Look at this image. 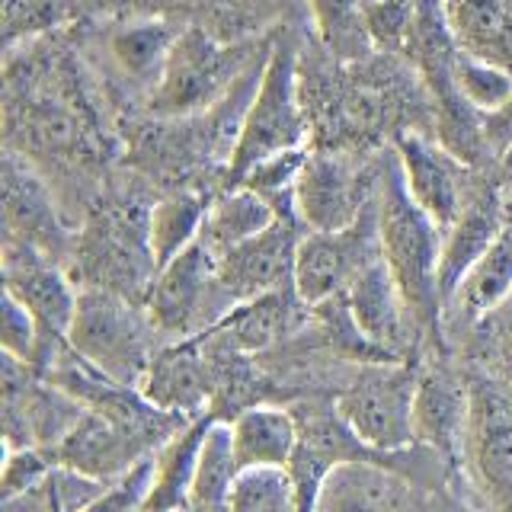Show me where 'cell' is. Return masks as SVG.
I'll list each match as a JSON object with an SVG mask.
<instances>
[{
	"label": "cell",
	"mask_w": 512,
	"mask_h": 512,
	"mask_svg": "<svg viewBox=\"0 0 512 512\" xmlns=\"http://www.w3.org/2000/svg\"><path fill=\"white\" fill-rule=\"evenodd\" d=\"M378 228L381 253L391 266L394 279L404 288V298L423 333H439L445 304L439 292V250L442 228L432 224L400 180L397 157L381 167L378 180Z\"/></svg>",
	"instance_id": "cell-1"
},
{
	"label": "cell",
	"mask_w": 512,
	"mask_h": 512,
	"mask_svg": "<svg viewBox=\"0 0 512 512\" xmlns=\"http://www.w3.org/2000/svg\"><path fill=\"white\" fill-rule=\"evenodd\" d=\"M308 135L311 122L301 93L298 45L282 36L269 45L260 84H256L244 119H240L234 151L228 157V170H224L228 186L240 183L260 160L272 154L308 148Z\"/></svg>",
	"instance_id": "cell-2"
},
{
	"label": "cell",
	"mask_w": 512,
	"mask_h": 512,
	"mask_svg": "<svg viewBox=\"0 0 512 512\" xmlns=\"http://www.w3.org/2000/svg\"><path fill=\"white\" fill-rule=\"evenodd\" d=\"M148 212L128 202H106L74 234L71 279L77 288H106L128 301L144 304L157 276L151 250Z\"/></svg>",
	"instance_id": "cell-3"
},
{
	"label": "cell",
	"mask_w": 512,
	"mask_h": 512,
	"mask_svg": "<svg viewBox=\"0 0 512 512\" xmlns=\"http://www.w3.org/2000/svg\"><path fill=\"white\" fill-rule=\"evenodd\" d=\"M266 52L269 42L256 52L253 45L218 42L199 26L183 29L173 42L164 74L151 90V112L157 119H189L208 112Z\"/></svg>",
	"instance_id": "cell-4"
},
{
	"label": "cell",
	"mask_w": 512,
	"mask_h": 512,
	"mask_svg": "<svg viewBox=\"0 0 512 512\" xmlns=\"http://www.w3.org/2000/svg\"><path fill=\"white\" fill-rule=\"evenodd\" d=\"M68 343L106 378L125 388H138L164 340L154 330L144 304L106 288H80Z\"/></svg>",
	"instance_id": "cell-5"
},
{
	"label": "cell",
	"mask_w": 512,
	"mask_h": 512,
	"mask_svg": "<svg viewBox=\"0 0 512 512\" xmlns=\"http://www.w3.org/2000/svg\"><path fill=\"white\" fill-rule=\"evenodd\" d=\"M420 384V368L410 359L365 362L343 394L336 397V413L356 436L378 455H397L413 439V400Z\"/></svg>",
	"instance_id": "cell-6"
},
{
	"label": "cell",
	"mask_w": 512,
	"mask_h": 512,
	"mask_svg": "<svg viewBox=\"0 0 512 512\" xmlns=\"http://www.w3.org/2000/svg\"><path fill=\"white\" fill-rule=\"evenodd\" d=\"M231 308L234 301L218 279V260L202 240L160 266L144 298V311L164 343L208 333Z\"/></svg>",
	"instance_id": "cell-7"
},
{
	"label": "cell",
	"mask_w": 512,
	"mask_h": 512,
	"mask_svg": "<svg viewBox=\"0 0 512 512\" xmlns=\"http://www.w3.org/2000/svg\"><path fill=\"white\" fill-rule=\"evenodd\" d=\"M381 228H378V192L365 212L336 231H304L295 253V292L317 308L340 298L365 266L381 260Z\"/></svg>",
	"instance_id": "cell-8"
},
{
	"label": "cell",
	"mask_w": 512,
	"mask_h": 512,
	"mask_svg": "<svg viewBox=\"0 0 512 512\" xmlns=\"http://www.w3.org/2000/svg\"><path fill=\"white\" fill-rule=\"evenodd\" d=\"M381 170L346 151H308L295 186V218L304 231H336L356 221L378 192Z\"/></svg>",
	"instance_id": "cell-9"
},
{
	"label": "cell",
	"mask_w": 512,
	"mask_h": 512,
	"mask_svg": "<svg viewBox=\"0 0 512 512\" xmlns=\"http://www.w3.org/2000/svg\"><path fill=\"white\" fill-rule=\"evenodd\" d=\"M4 292L20 298L29 308V314L39 320L42 336H45L39 362L45 359L48 349L68 343L80 288L71 279V272H64L58 266V260H52V256L36 250L32 244L7 237V244H4Z\"/></svg>",
	"instance_id": "cell-10"
},
{
	"label": "cell",
	"mask_w": 512,
	"mask_h": 512,
	"mask_svg": "<svg viewBox=\"0 0 512 512\" xmlns=\"http://www.w3.org/2000/svg\"><path fill=\"white\" fill-rule=\"evenodd\" d=\"M167 439L170 436H164V432L116 420V416L100 410H84L74 429L48 452L61 468H71L106 484V480L125 474L138 461L154 455Z\"/></svg>",
	"instance_id": "cell-11"
},
{
	"label": "cell",
	"mask_w": 512,
	"mask_h": 512,
	"mask_svg": "<svg viewBox=\"0 0 512 512\" xmlns=\"http://www.w3.org/2000/svg\"><path fill=\"white\" fill-rule=\"evenodd\" d=\"M394 157L400 167V180H404L416 208L445 231L458 218L474 189L468 160L445 148L439 138H426L420 132H400Z\"/></svg>",
	"instance_id": "cell-12"
},
{
	"label": "cell",
	"mask_w": 512,
	"mask_h": 512,
	"mask_svg": "<svg viewBox=\"0 0 512 512\" xmlns=\"http://www.w3.org/2000/svg\"><path fill=\"white\" fill-rule=\"evenodd\" d=\"M343 301L362 340L381 359H407L410 349L420 343L423 327L416 324L404 288L394 279L384 256L352 279V285L343 292Z\"/></svg>",
	"instance_id": "cell-13"
},
{
	"label": "cell",
	"mask_w": 512,
	"mask_h": 512,
	"mask_svg": "<svg viewBox=\"0 0 512 512\" xmlns=\"http://www.w3.org/2000/svg\"><path fill=\"white\" fill-rule=\"evenodd\" d=\"M138 391L157 410L183 416V420H199L212 413L208 407L215 400V365L205 333L160 343Z\"/></svg>",
	"instance_id": "cell-14"
},
{
	"label": "cell",
	"mask_w": 512,
	"mask_h": 512,
	"mask_svg": "<svg viewBox=\"0 0 512 512\" xmlns=\"http://www.w3.org/2000/svg\"><path fill=\"white\" fill-rule=\"evenodd\" d=\"M298 228L301 221L295 215H279L266 231L215 256L218 279L234 304L295 285V253L301 240Z\"/></svg>",
	"instance_id": "cell-15"
},
{
	"label": "cell",
	"mask_w": 512,
	"mask_h": 512,
	"mask_svg": "<svg viewBox=\"0 0 512 512\" xmlns=\"http://www.w3.org/2000/svg\"><path fill=\"white\" fill-rule=\"evenodd\" d=\"M4 228L10 240H23L36 250L48 253L52 260L74 250V237L68 221L58 215L52 189L45 186L32 160L20 151L4 154Z\"/></svg>",
	"instance_id": "cell-16"
},
{
	"label": "cell",
	"mask_w": 512,
	"mask_h": 512,
	"mask_svg": "<svg viewBox=\"0 0 512 512\" xmlns=\"http://www.w3.org/2000/svg\"><path fill=\"white\" fill-rule=\"evenodd\" d=\"M506 205L509 202L503 199L496 183H474L458 218L442 231V250H439L442 304L452 298V292L471 272V266L493 247V240L509 228Z\"/></svg>",
	"instance_id": "cell-17"
},
{
	"label": "cell",
	"mask_w": 512,
	"mask_h": 512,
	"mask_svg": "<svg viewBox=\"0 0 512 512\" xmlns=\"http://www.w3.org/2000/svg\"><path fill=\"white\" fill-rule=\"evenodd\" d=\"M20 128L26 157L36 154L45 160H68V164H87L100 154L93 138V122L84 103H68L61 96H42V100H23L20 112L10 116V132Z\"/></svg>",
	"instance_id": "cell-18"
},
{
	"label": "cell",
	"mask_w": 512,
	"mask_h": 512,
	"mask_svg": "<svg viewBox=\"0 0 512 512\" xmlns=\"http://www.w3.org/2000/svg\"><path fill=\"white\" fill-rule=\"evenodd\" d=\"M464 445L490 493L512 506V404L496 388H487V384L471 388Z\"/></svg>",
	"instance_id": "cell-19"
},
{
	"label": "cell",
	"mask_w": 512,
	"mask_h": 512,
	"mask_svg": "<svg viewBox=\"0 0 512 512\" xmlns=\"http://www.w3.org/2000/svg\"><path fill=\"white\" fill-rule=\"evenodd\" d=\"M468 416L471 388L442 368H423L413 400V439L442 458H455L468 436Z\"/></svg>",
	"instance_id": "cell-20"
},
{
	"label": "cell",
	"mask_w": 512,
	"mask_h": 512,
	"mask_svg": "<svg viewBox=\"0 0 512 512\" xmlns=\"http://www.w3.org/2000/svg\"><path fill=\"white\" fill-rule=\"evenodd\" d=\"M301 311H311V308L298 298L292 285V288H282V292H269V295L234 304V308L212 327V333L231 349L244 352V356H256V352H266L279 340H285V336L298 327Z\"/></svg>",
	"instance_id": "cell-21"
},
{
	"label": "cell",
	"mask_w": 512,
	"mask_h": 512,
	"mask_svg": "<svg viewBox=\"0 0 512 512\" xmlns=\"http://www.w3.org/2000/svg\"><path fill=\"white\" fill-rule=\"evenodd\" d=\"M231 442L237 455V468H288L298 452V416L276 404H250L231 420Z\"/></svg>",
	"instance_id": "cell-22"
},
{
	"label": "cell",
	"mask_w": 512,
	"mask_h": 512,
	"mask_svg": "<svg viewBox=\"0 0 512 512\" xmlns=\"http://www.w3.org/2000/svg\"><path fill=\"white\" fill-rule=\"evenodd\" d=\"M439 10L458 52L512 71V0H439Z\"/></svg>",
	"instance_id": "cell-23"
},
{
	"label": "cell",
	"mask_w": 512,
	"mask_h": 512,
	"mask_svg": "<svg viewBox=\"0 0 512 512\" xmlns=\"http://www.w3.org/2000/svg\"><path fill=\"white\" fill-rule=\"evenodd\" d=\"M215 413H205L199 420H189L154 452V474L151 490L141 512H180L189 503L192 480H196V464L205 442V432L212 426Z\"/></svg>",
	"instance_id": "cell-24"
},
{
	"label": "cell",
	"mask_w": 512,
	"mask_h": 512,
	"mask_svg": "<svg viewBox=\"0 0 512 512\" xmlns=\"http://www.w3.org/2000/svg\"><path fill=\"white\" fill-rule=\"evenodd\" d=\"M404 487V480L384 471L381 461H346L330 471L317 512H400Z\"/></svg>",
	"instance_id": "cell-25"
},
{
	"label": "cell",
	"mask_w": 512,
	"mask_h": 512,
	"mask_svg": "<svg viewBox=\"0 0 512 512\" xmlns=\"http://www.w3.org/2000/svg\"><path fill=\"white\" fill-rule=\"evenodd\" d=\"M512 298V224L493 240V247L471 266L458 282L452 298L445 301V314L455 320L480 324L493 311H500Z\"/></svg>",
	"instance_id": "cell-26"
},
{
	"label": "cell",
	"mask_w": 512,
	"mask_h": 512,
	"mask_svg": "<svg viewBox=\"0 0 512 512\" xmlns=\"http://www.w3.org/2000/svg\"><path fill=\"white\" fill-rule=\"evenodd\" d=\"M276 218H279V212L260 196V192L237 183V186H228L224 192H218V196H212L199 240L215 256H221V253L240 247L244 240L256 237L260 231H266Z\"/></svg>",
	"instance_id": "cell-27"
},
{
	"label": "cell",
	"mask_w": 512,
	"mask_h": 512,
	"mask_svg": "<svg viewBox=\"0 0 512 512\" xmlns=\"http://www.w3.org/2000/svg\"><path fill=\"white\" fill-rule=\"evenodd\" d=\"M208 202H212V196H202L199 189H176L151 205L148 231H151V250L157 269L167 266L173 256H180L186 247H192L202 237Z\"/></svg>",
	"instance_id": "cell-28"
},
{
	"label": "cell",
	"mask_w": 512,
	"mask_h": 512,
	"mask_svg": "<svg viewBox=\"0 0 512 512\" xmlns=\"http://www.w3.org/2000/svg\"><path fill=\"white\" fill-rule=\"evenodd\" d=\"M176 36H180V32H173L167 20H135L116 29L109 48L116 64L135 80V84L154 90V84L167 68Z\"/></svg>",
	"instance_id": "cell-29"
},
{
	"label": "cell",
	"mask_w": 512,
	"mask_h": 512,
	"mask_svg": "<svg viewBox=\"0 0 512 512\" xmlns=\"http://www.w3.org/2000/svg\"><path fill=\"white\" fill-rule=\"evenodd\" d=\"M308 7L330 58L362 61L375 45L365 20V0H308Z\"/></svg>",
	"instance_id": "cell-30"
},
{
	"label": "cell",
	"mask_w": 512,
	"mask_h": 512,
	"mask_svg": "<svg viewBox=\"0 0 512 512\" xmlns=\"http://www.w3.org/2000/svg\"><path fill=\"white\" fill-rule=\"evenodd\" d=\"M452 87L477 116L503 109L512 100V71L490 64L484 58L464 55L455 48L452 58Z\"/></svg>",
	"instance_id": "cell-31"
},
{
	"label": "cell",
	"mask_w": 512,
	"mask_h": 512,
	"mask_svg": "<svg viewBox=\"0 0 512 512\" xmlns=\"http://www.w3.org/2000/svg\"><path fill=\"white\" fill-rule=\"evenodd\" d=\"M228 512H298L295 484L288 468H250L240 471Z\"/></svg>",
	"instance_id": "cell-32"
},
{
	"label": "cell",
	"mask_w": 512,
	"mask_h": 512,
	"mask_svg": "<svg viewBox=\"0 0 512 512\" xmlns=\"http://www.w3.org/2000/svg\"><path fill=\"white\" fill-rule=\"evenodd\" d=\"M304 157H308V148L272 154V157L260 160L240 183L260 192L279 215H295V186H298V176L304 167Z\"/></svg>",
	"instance_id": "cell-33"
},
{
	"label": "cell",
	"mask_w": 512,
	"mask_h": 512,
	"mask_svg": "<svg viewBox=\"0 0 512 512\" xmlns=\"http://www.w3.org/2000/svg\"><path fill=\"white\" fill-rule=\"evenodd\" d=\"M423 10L426 7H420L416 0H365V20L372 42L388 48V52H404L416 36Z\"/></svg>",
	"instance_id": "cell-34"
},
{
	"label": "cell",
	"mask_w": 512,
	"mask_h": 512,
	"mask_svg": "<svg viewBox=\"0 0 512 512\" xmlns=\"http://www.w3.org/2000/svg\"><path fill=\"white\" fill-rule=\"evenodd\" d=\"M68 20L64 0H4V42L13 52L16 45L32 42Z\"/></svg>",
	"instance_id": "cell-35"
},
{
	"label": "cell",
	"mask_w": 512,
	"mask_h": 512,
	"mask_svg": "<svg viewBox=\"0 0 512 512\" xmlns=\"http://www.w3.org/2000/svg\"><path fill=\"white\" fill-rule=\"evenodd\" d=\"M151 474H154V455L138 461L125 474L106 480V487L96 493V500L84 512H141L151 490Z\"/></svg>",
	"instance_id": "cell-36"
},
{
	"label": "cell",
	"mask_w": 512,
	"mask_h": 512,
	"mask_svg": "<svg viewBox=\"0 0 512 512\" xmlns=\"http://www.w3.org/2000/svg\"><path fill=\"white\" fill-rule=\"evenodd\" d=\"M0 340H4V352L13 359H20L26 365H36L42 356L45 336L39 320L29 314V308L13 298L10 292H4V324H0Z\"/></svg>",
	"instance_id": "cell-37"
},
{
	"label": "cell",
	"mask_w": 512,
	"mask_h": 512,
	"mask_svg": "<svg viewBox=\"0 0 512 512\" xmlns=\"http://www.w3.org/2000/svg\"><path fill=\"white\" fill-rule=\"evenodd\" d=\"M55 458L48 448H7V461H4V500L13 496H23L32 487H39L42 480L52 474Z\"/></svg>",
	"instance_id": "cell-38"
},
{
	"label": "cell",
	"mask_w": 512,
	"mask_h": 512,
	"mask_svg": "<svg viewBox=\"0 0 512 512\" xmlns=\"http://www.w3.org/2000/svg\"><path fill=\"white\" fill-rule=\"evenodd\" d=\"M496 186H500L503 199L512 205V141L500 151V173H496Z\"/></svg>",
	"instance_id": "cell-39"
}]
</instances>
